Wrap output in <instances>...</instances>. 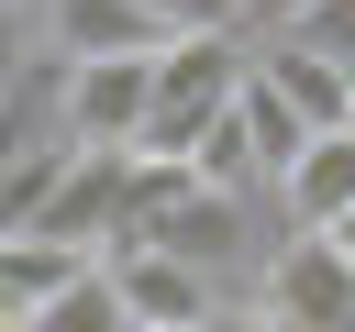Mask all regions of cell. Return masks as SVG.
<instances>
[{
    "label": "cell",
    "mask_w": 355,
    "mask_h": 332,
    "mask_svg": "<svg viewBox=\"0 0 355 332\" xmlns=\"http://www.w3.org/2000/svg\"><path fill=\"white\" fill-rule=\"evenodd\" d=\"M244 55H255V33H244V22L166 33V44L144 55V122H133V144H122V155H189V144L222 122V100H233Z\"/></svg>",
    "instance_id": "6da1fadb"
},
{
    "label": "cell",
    "mask_w": 355,
    "mask_h": 332,
    "mask_svg": "<svg viewBox=\"0 0 355 332\" xmlns=\"http://www.w3.org/2000/svg\"><path fill=\"white\" fill-rule=\"evenodd\" d=\"M255 310L266 332H355V266L322 232H277L255 255Z\"/></svg>",
    "instance_id": "7a4b0ae2"
},
{
    "label": "cell",
    "mask_w": 355,
    "mask_h": 332,
    "mask_svg": "<svg viewBox=\"0 0 355 332\" xmlns=\"http://www.w3.org/2000/svg\"><path fill=\"white\" fill-rule=\"evenodd\" d=\"M122 199H133V155H122V144H67V166H55V188L33 199L22 232L67 243V255H100V243L122 232Z\"/></svg>",
    "instance_id": "3957f363"
},
{
    "label": "cell",
    "mask_w": 355,
    "mask_h": 332,
    "mask_svg": "<svg viewBox=\"0 0 355 332\" xmlns=\"http://www.w3.org/2000/svg\"><path fill=\"white\" fill-rule=\"evenodd\" d=\"M100 277H111L122 321H166V332H189L200 310H222V299H233V288H211L200 266L155 255V243H100Z\"/></svg>",
    "instance_id": "277c9868"
},
{
    "label": "cell",
    "mask_w": 355,
    "mask_h": 332,
    "mask_svg": "<svg viewBox=\"0 0 355 332\" xmlns=\"http://www.w3.org/2000/svg\"><path fill=\"white\" fill-rule=\"evenodd\" d=\"M266 199L288 210V232H322V221L355 199V133H344V122H322V133L277 166V188H266Z\"/></svg>",
    "instance_id": "5b68a950"
},
{
    "label": "cell",
    "mask_w": 355,
    "mask_h": 332,
    "mask_svg": "<svg viewBox=\"0 0 355 332\" xmlns=\"http://www.w3.org/2000/svg\"><path fill=\"white\" fill-rule=\"evenodd\" d=\"M244 66H255V77H266L311 133H322V122H344V89H355V77H344L333 55H311L300 33H255V55H244Z\"/></svg>",
    "instance_id": "8992f818"
},
{
    "label": "cell",
    "mask_w": 355,
    "mask_h": 332,
    "mask_svg": "<svg viewBox=\"0 0 355 332\" xmlns=\"http://www.w3.org/2000/svg\"><path fill=\"white\" fill-rule=\"evenodd\" d=\"M78 266H89V255H67V243H44V232H0V332H22Z\"/></svg>",
    "instance_id": "52a82bcc"
},
{
    "label": "cell",
    "mask_w": 355,
    "mask_h": 332,
    "mask_svg": "<svg viewBox=\"0 0 355 332\" xmlns=\"http://www.w3.org/2000/svg\"><path fill=\"white\" fill-rule=\"evenodd\" d=\"M233 133H244V155H255V188H277V166L311 144V122H300V111H288V100H277L255 66L233 77Z\"/></svg>",
    "instance_id": "ba28073f"
},
{
    "label": "cell",
    "mask_w": 355,
    "mask_h": 332,
    "mask_svg": "<svg viewBox=\"0 0 355 332\" xmlns=\"http://www.w3.org/2000/svg\"><path fill=\"white\" fill-rule=\"evenodd\" d=\"M22 332H133V321H122V299H111L100 255H89V266H78V277H67V288H55V299H44Z\"/></svg>",
    "instance_id": "9c48e42d"
},
{
    "label": "cell",
    "mask_w": 355,
    "mask_h": 332,
    "mask_svg": "<svg viewBox=\"0 0 355 332\" xmlns=\"http://www.w3.org/2000/svg\"><path fill=\"white\" fill-rule=\"evenodd\" d=\"M311 55H333L344 77H355V0H300V22H288Z\"/></svg>",
    "instance_id": "30bf717a"
},
{
    "label": "cell",
    "mask_w": 355,
    "mask_h": 332,
    "mask_svg": "<svg viewBox=\"0 0 355 332\" xmlns=\"http://www.w3.org/2000/svg\"><path fill=\"white\" fill-rule=\"evenodd\" d=\"M33 66V22H22V0H0V89Z\"/></svg>",
    "instance_id": "8fae6325"
},
{
    "label": "cell",
    "mask_w": 355,
    "mask_h": 332,
    "mask_svg": "<svg viewBox=\"0 0 355 332\" xmlns=\"http://www.w3.org/2000/svg\"><path fill=\"white\" fill-rule=\"evenodd\" d=\"M166 33H200V22H233V0H144Z\"/></svg>",
    "instance_id": "7c38bea8"
},
{
    "label": "cell",
    "mask_w": 355,
    "mask_h": 332,
    "mask_svg": "<svg viewBox=\"0 0 355 332\" xmlns=\"http://www.w3.org/2000/svg\"><path fill=\"white\" fill-rule=\"evenodd\" d=\"M233 22H244V33H288V22H300V0H233Z\"/></svg>",
    "instance_id": "4fadbf2b"
},
{
    "label": "cell",
    "mask_w": 355,
    "mask_h": 332,
    "mask_svg": "<svg viewBox=\"0 0 355 332\" xmlns=\"http://www.w3.org/2000/svg\"><path fill=\"white\" fill-rule=\"evenodd\" d=\"M189 332H266V310H255V299H222V310H200Z\"/></svg>",
    "instance_id": "5bb4252c"
},
{
    "label": "cell",
    "mask_w": 355,
    "mask_h": 332,
    "mask_svg": "<svg viewBox=\"0 0 355 332\" xmlns=\"http://www.w3.org/2000/svg\"><path fill=\"white\" fill-rule=\"evenodd\" d=\"M322 243H333V255H344V266H355V199H344V210H333V221H322Z\"/></svg>",
    "instance_id": "9a60e30c"
},
{
    "label": "cell",
    "mask_w": 355,
    "mask_h": 332,
    "mask_svg": "<svg viewBox=\"0 0 355 332\" xmlns=\"http://www.w3.org/2000/svg\"><path fill=\"white\" fill-rule=\"evenodd\" d=\"M344 133H355V89H344Z\"/></svg>",
    "instance_id": "2e32d148"
},
{
    "label": "cell",
    "mask_w": 355,
    "mask_h": 332,
    "mask_svg": "<svg viewBox=\"0 0 355 332\" xmlns=\"http://www.w3.org/2000/svg\"><path fill=\"white\" fill-rule=\"evenodd\" d=\"M133 332H166V321H133Z\"/></svg>",
    "instance_id": "e0dca14e"
}]
</instances>
